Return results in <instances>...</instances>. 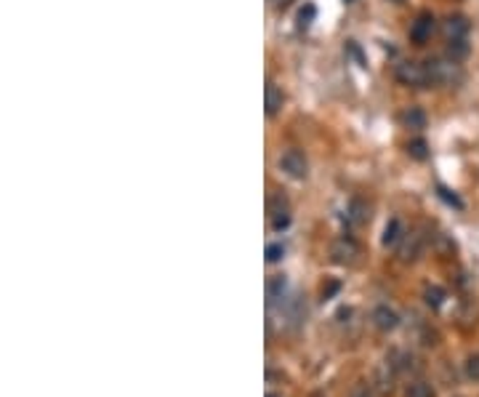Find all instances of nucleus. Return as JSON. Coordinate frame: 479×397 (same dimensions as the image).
Returning <instances> with one entry per match:
<instances>
[{"label": "nucleus", "instance_id": "f257e3e1", "mask_svg": "<svg viewBox=\"0 0 479 397\" xmlns=\"http://www.w3.org/2000/svg\"><path fill=\"white\" fill-rule=\"evenodd\" d=\"M426 69L431 86H458L464 80V69L455 59H429Z\"/></svg>", "mask_w": 479, "mask_h": 397}, {"label": "nucleus", "instance_id": "f03ea898", "mask_svg": "<svg viewBox=\"0 0 479 397\" xmlns=\"http://www.w3.org/2000/svg\"><path fill=\"white\" fill-rule=\"evenodd\" d=\"M394 75L402 86H408V88H426V86H431V80H429V69L426 65L421 62H399L397 69H394Z\"/></svg>", "mask_w": 479, "mask_h": 397}, {"label": "nucleus", "instance_id": "7ed1b4c3", "mask_svg": "<svg viewBox=\"0 0 479 397\" xmlns=\"http://www.w3.org/2000/svg\"><path fill=\"white\" fill-rule=\"evenodd\" d=\"M359 256H362V248H359V243L354 238L341 235L338 240H333L331 259L335 262V264L352 267V264H357V262H359Z\"/></svg>", "mask_w": 479, "mask_h": 397}, {"label": "nucleus", "instance_id": "20e7f679", "mask_svg": "<svg viewBox=\"0 0 479 397\" xmlns=\"http://www.w3.org/2000/svg\"><path fill=\"white\" fill-rule=\"evenodd\" d=\"M434 29H437V19H434V13H418L415 16V22L410 25V40L415 46H426L431 35H434Z\"/></svg>", "mask_w": 479, "mask_h": 397}, {"label": "nucleus", "instance_id": "39448f33", "mask_svg": "<svg viewBox=\"0 0 479 397\" xmlns=\"http://www.w3.org/2000/svg\"><path fill=\"white\" fill-rule=\"evenodd\" d=\"M279 168L288 173L291 179H306L309 163H306L301 149H288V152H282V158H279Z\"/></svg>", "mask_w": 479, "mask_h": 397}, {"label": "nucleus", "instance_id": "423d86ee", "mask_svg": "<svg viewBox=\"0 0 479 397\" xmlns=\"http://www.w3.org/2000/svg\"><path fill=\"white\" fill-rule=\"evenodd\" d=\"M269 222H272L275 232H282L285 227L291 224V206H288V200L282 198V195L269 200Z\"/></svg>", "mask_w": 479, "mask_h": 397}, {"label": "nucleus", "instance_id": "0eeeda50", "mask_svg": "<svg viewBox=\"0 0 479 397\" xmlns=\"http://www.w3.org/2000/svg\"><path fill=\"white\" fill-rule=\"evenodd\" d=\"M421 251H424V235L421 232H408L405 238L399 240V259L405 262V264H410V262H415L418 256H421Z\"/></svg>", "mask_w": 479, "mask_h": 397}, {"label": "nucleus", "instance_id": "6e6552de", "mask_svg": "<svg viewBox=\"0 0 479 397\" xmlns=\"http://www.w3.org/2000/svg\"><path fill=\"white\" fill-rule=\"evenodd\" d=\"M442 29H445V38H447V43H450V40H466L471 25H468V19H466V16L452 13V16L445 19V27H442Z\"/></svg>", "mask_w": 479, "mask_h": 397}, {"label": "nucleus", "instance_id": "1a4fd4ad", "mask_svg": "<svg viewBox=\"0 0 479 397\" xmlns=\"http://www.w3.org/2000/svg\"><path fill=\"white\" fill-rule=\"evenodd\" d=\"M373 325L384 333L394 331V328L399 325V315L391 309V307H386V304L375 307V309H373Z\"/></svg>", "mask_w": 479, "mask_h": 397}, {"label": "nucleus", "instance_id": "9d476101", "mask_svg": "<svg viewBox=\"0 0 479 397\" xmlns=\"http://www.w3.org/2000/svg\"><path fill=\"white\" fill-rule=\"evenodd\" d=\"M346 222L352 227H362L370 222V206L365 203V200H352L349 203V208H346Z\"/></svg>", "mask_w": 479, "mask_h": 397}, {"label": "nucleus", "instance_id": "9b49d317", "mask_svg": "<svg viewBox=\"0 0 479 397\" xmlns=\"http://www.w3.org/2000/svg\"><path fill=\"white\" fill-rule=\"evenodd\" d=\"M282 102H285V96L279 91L275 83H266V93H264V105H266V115L269 118H275L279 109H282Z\"/></svg>", "mask_w": 479, "mask_h": 397}, {"label": "nucleus", "instance_id": "f8f14e48", "mask_svg": "<svg viewBox=\"0 0 479 397\" xmlns=\"http://www.w3.org/2000/svg\"><path fill=\"white\" fill-rule=\"evenodd\" d=\"M399 120H402V126H405V128H412V131L426 128V112L421 109V107H408V109L399 115Z\"/></svg>", "mask_w": 479, "mask_h": 397}, {"label": "nucleus", "instance_id": "ddd939ff", "mask_svg": "<svg viewBox=\"0 0 479 397\" xmlns=\"http://www.w3.org/2000/svg\"><path fill=\"white\" fill-rule=\"evenodd\" d=\"M402 238H405V232H402V224H399V219H391V222L386 224L381 243H384L386 248H394V245H399V240H402Z\"/></svg>", "mask_w": 479, "mask_h": 397}, {"label": "nucleus", "instance_id": "4468645a", "mask_svg": "<svg viewBox=\"0 0 479 397\" xmlns=\"http://www.w3.org/2000/svg\"><path fill=\"white\" fill-rule=\"evenodd\" d=\"M424 299H426V304L431 307V309H439V307L445 304L447 293H445V288H439V285H426Z\"/></svg>", "mask_w": 479, "mask_h": 397}, {"label": "nucleus", "instance_id": "2eb2a0df", "mask_svg": "<svg viewBox=\"0 0 479 397\" xmlns=\"http://www.w3.org/2000/svg\"><path fill=\"white\" fill-rule=\"evenodd\" d=\"M285 278L282 275H275V278L266 283V296H269V302H277V299H282V293H285Z\"/></svg>", "mask_w": 479, "mask_h": 397}, {"label": "nucleus", "instance_id": "dca6fc26", "mask_svg": "<svg viewBox=\"0 0 479 397\" xmlns=\"http://www.w3.org/2000/svg\"><path fill=\"white\" fill-rule=\"evenodd\" d=\"M408 155L415 160H426L429 158V144H426L424 139H410L408 142Z\"/></svg>", "mask_w": 479, "mask_h": 397}, {"label": "nucleus", "instance_id": "f3484780", "mask_svg": "<svg viewBox=\"0 0 479 397\" xmlns=\"http://www.w3.org/2000/svg\"><path fill=\"white\" fill-rule=\"evenodd\" d=\"M405 397H437V395H434V386L431 384H426V382H412V384L408 386Z\"/></svg>", "mask_w": 479, "mask_h": 397}, {"label": "nucleus", "instance_id": "a211bd4d", "mask_svg": "<svg viewBox=\"0 0 479 397\" xmlns=\"http://www.w3.org/2000/svg\"><path fill=\"white\" fill-rule=\"evenodd\" d=\"M466 53H468V43H466V40H450V43H447V56H450V59L461 62Z\"/></svg>", "mask_w": 479, "mask_h": 397}, {"label": "nucleus", "instance_id": "6ab92c4d", "mask_svg": "<svg viewBox=\"0 0 479 397\" xmlns=\"http://www.w3.org/2000/svg\"><path fill=\"white\" fill-rule=\"evenodd\" d=\"M317 16V8H314V3H306L304 8L298 11V25L301 27H309L312 25V19Z\"/></svg>", "mask_w": 479, "mask_h": 397}, {"label": "nucleus", "instance_id": "aec40b11", "mask_svg": "<svg viewBox=\"0 0 479 397\" xmlns=\"http://www.w3.org/2000/svg\"><path fill=\"white\" fill-rule=\"evenodd\" d=\"M466 376H468L471 382H479V352L466 360Z\"/></svg>", "mask_w": 479, "mask_h": 397}, {"label": "nucleus", "instance_id": "412c9836", "mask_svg": "<svg viewBox=\"0 0 479 397\" xmlns=\"http://www.w3.org/2000/svg\"><path fill=\"white\" fill-rule=\"evenodd\" d=\"M437 192H439V198L445 200L447 206H452V208H464V203H461V198H458L455 192H450V189H445V187H439Z\"/></svg>", "mask_w": 479, "mask_h": 397}, {"label": "nucleus", "instance_id": "4be33fe9", "mask_svg": "<svg viewBox=\"0 0 479 397\" xmlns=\"http://www.w3.org/2000/svg\"><path fill=\"white\" fill-rule=\"evenodd\" d=\"M282 256H285V248H282L279 243H272V245H266V262H269V264L279 262Z\"/></svg>", "mask_w": 479, "mask_h": 397}, {"label": "nucleus", "instance_id": "5701e85b", "mask_svg": "<svg viewBox=\"0 0 479 397\" xmlns=\"http://www.w3.org/2000/svg\"><path fill=\"white\" fill-rule=\"evenodd\" d=\"M346 51L352 53V56H354V59H357L359 62V67H365V59H362V51H359L357 48V43H354V40H349V43H346Z\"/></svg>", "mask_w": 479, "mask_h": 397}, {"label": "nucleus", "instance_id": "b1692460", "mask_svg": "<svg viewBox=\"0 0 479 397\" xmlns=\"http://www.w3.org/2000/svg\"><path fill=\"white\" fill-rule=\"evenodd\" d=\"M338 291V283H335V280H333L331 285H328V288H322V296H325V299H331L333 293Z\"/></svg>", "mask_w": 479, "mask_h": 397}, {"label": "nucleus", "instance_id": "393cba45", "mask_svg": "<svg viewBox=\"0 0 479 397\" xmlns=\"http://www.w3.org/2000/svg\"><path fill=\"white\" fill-rule=\"evenodd\" d=\"M272 3H275V6H277V8H285V6H291L293 0H272Z\"/></svg>", "mask_w": 479, "mask_h": 397}, {"label": "nucleus", "instance_id": "a878e982", "mask_svg": "<svg viewBox=\"0 0 479 397\" xmlns=\"http://www.w3.org/2000/svg\"><path fill=\"white\" fill-rule=\"evenodd\" d=\"M354 397H373V395L368 392V389H357V392H354Z\"/></svg>", "mask_w": 479, "mask_h": 397}, {"label": "nucleus", "instance_id": "bb28decb", "mask_svg": "<svg viewBox=\"0 0 479 397\" xmlns=\"http://www.w3.org/2000/svg\"><path fill=\"white\" fill-rule=\"evenodd\" d=\"M346 3H354V0H346Z\"/></svg>", "mask_w": 479, "mask_h": 397}, {"label": "nucleus", "instance_id": "cd10ccee", "mask_svg": "<svg viewBox=\"0 0 479 397\" xmlns=\"http://www.w3.org/2000/svg\"><path fill=\"white\" fill-rule=\"evenodd\" d=\"M266 397H277V395H266Z\"/></svg>", "mask_w": 479, "mask_h": 397}, {"label": "nucleus", "instance_id": "c85d7f7f", "mask_svg": "<svg viewBox=\"0 0 479 397\" xmlns=\"http://www.w3.org/2000/svg\"><path fill=\"white\" fill-rule=\"evenodd\" d=\"M391 3H399V0H391Z\"/></svg>", "mask_w": 479, "mask_h": 397}]
</instances>
